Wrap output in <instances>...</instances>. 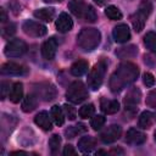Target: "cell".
I'll return each instance as SVG.
<instances>
[{
  "label": "cell",
  "mask_w": 156,
  "mask_h": 156,
  "mask_svg": "<svg viewBox=\"0 0 156 156\" xmlns=\"http://www.w3.org/2000/svg\"><path fill=\"white\" fill-rule=\"evenodd\" d=\"M105 117L104 116H101V115H96V116H94L93 118H91V121H90V127L94 129V130H99V129H101V127L105 124Z\"/></svg>",
  "instance_id": "d6a6232c"
},
{
  "label": "cell",
  "mask_w": 156,
  "mask_h": 156,
  "mask_svg": "<svg viewBox=\"0 0 156 156\" xmlns=\"http://www.w3.org/2000/svg\"><path fill=\"white\" fill-rule=\"evenodd\" d=\"M145 102H146V105L150 106V107H156V89H152V90L147 94Z\"/></svg>",
  "instance_id": "8d00e7d4"
},
{
  "label": "cell",
  "mask_w": 156,
  "mask_h": 156,
  "mask_svg": "<svg viewBox=\"0 0 156 156\" xmlns=\"http://www.w3.org/2000/svg\"><path fill=\"white\" fill-rule=\"evenodd\" d=\"M116 55L119 58H130V57H135L138 55V48L135 45H127V46H122L119 49L116 50Z\"/></svg>",
  "instance_id": "cb8c5ba5"
},
{
  "label": "cell",
  "mask_w": 156,
  "mask_h": 156,
  "mask_svg": "<svg viewBox=\"0 0 156 156\" xmlns=\"http://www.w3.org/2000/svg\"><path fill=\"white\" fill-rule=\"evenodd\" d=\"M27 51V44L21 39H11L7 41L4 49V54L7 57H20Z\"/></svg>",
  "instance_id": "8992f818"
},
{
  "label": "cell",
  "mask_w": 156,
  "mask_h": 156,
  "mask_svg": "<svg viewBox=\"0 0 156 156\" xmlns=\"http://www.w3.org/2000/svg\"><path fill=\"white\" fill-rule=\"evenodd\" d=\"M143 83L146 87H149V88L154 87V84H155V77H154V74L150 73V72H145L144 76H143Z\"/></svg>",
  "instance_id": "d590c367"
},
{
  "label": "cell",
  "mask_w": 156,
  "mask_h": 156,
  "mask_svg": "<svg viewBox=\"0 0 156 156\" xmlns=\"http://www.w3.org/2000/svg\"><path fill=\"white\" fill-rule=\"evenodd\" d=\"M88 89L85 84L80 80H76L71 83L66 91V99L72 104H80L88 99Z\"/></svg>",
  "instance_id": "5b68a950"
},
{
  "label": "cell",
  "mask_w": 156,
  "mask_h": 156,
  "mask_svg": "<svg viewBox=\"0 0 156 156\" xmlns=\"http://www.w3.org/2000/svg\"><path fill=\"white\" fill-rule=\"evenodd\" d=\"M152 11V4L150 0H141L138 7V11L132 16V24L135 32H141L145 26L146 18Z\"/></svg>",
  "instance_id": "277c9868"
},
{
  "label": "cell",
  "mask_w": 156,
  "mask_h": 156,
  "mask_svg": "<svg viewBox=\"0 0 156 156\" xmlns=\"http://www.w3.org/2000/svg\"><path fill=\"white\" fill-rule=\"evenodd\" d=\"M105 15L112 20V21H118V20H122V12L119 11V9L117 6H113V5H110L106 7L105 10Z\"/></svg>",
  "instance_id": "f1b7e54d"
},
{
  "label": "cell",
  "mask_w": 156,
  "mask_h": 156,
  "mask_svg": "<svg viewBox=\"0 0 156 156\" xmlns=\"http://www.w3.org/2000/svg\"><path fill=\"white\" fill-rule=\"evenodd\" d=\"M95 146H96V140H95V138H93L90 135L82 136L78 140V149H79V151H82L84 154L90 152Z\"/></svg>",
  "instance_id": "ac0fdd59"
},
{
  "label": "cell",
  "mask_w": 156,
  "mask_h": 156,
  "mask_svg": "<svg viewBox=\"0 0 156 156\" xmlns=\"http://www.w3.org/2000/svg\"><path fill=\"white\" fill-rule=\"evenodd\" d=\"M44 2H48V4H52V2H61L62 0H43Z\"/></svg>",
  "instance_id": "f6af8a7d"
},
{
  "label": "cell",
  "mask_w": 156,
  "mask_h": 156,
  "mask_svg": "<svg viewBox=\"0 0 156 156\" xmlns=\"http://www.w3.org/2000/svg\"><path fill=\"white\" fill-rule=\"evenodd\" d=\"M108 154H112V155H118V154H119V155H123V154H124V151H123L122 149H118V147L116 149V147H115V149L110 150V152H108Z\"/></svg>",
  "instance_id": "60d3db41"
},
{
  "label": "cell",
  "mask_w": 156,
  "mask_h": 156,
  "mask_svg": "<svg viewBox=\"0 0 156 156\" xmlns=\"http://www.w3.org/2000/svg\"><path fill=\"white\" fill-rule=\"evenodd\" d=\"M34 123L41 128L43 130H51L52 129V123L51 119L49 117V113L46 111H40L39 113H37V116L34 117Z\"/></svg>",
  "instance_id": "e0dca14e"
},
{
  "label": "cell",
  "mask_w": 156,
  "mask_h": 156,
  "mask_svg": "<svg viewBox=\"0 0 156 156\" xmlns=\"http://www.w3.org/2000/svg\"><path fill=\"white\" fill-rule=\"evenodd\" d=\"M87 7H88V5L85 4L84 0H69V2H68L69 11L78 18H83L84 17Z\"/></svg>",
  "instance_id": "2e32d148"
},
{
  "label": "cell",
  "mask_w": 156,
  "mask_h": 156,
  "mask_svg": "<svg viewBox=\"0 0 156 156\" xmlns=\"http://www.w3.org/2000/svg\"><path fill=\"white\" fill-rule=\"evenodd\" d=\"M145 140H146V135L135 128H130L126 134V143L130 145H141L145 143Z\"/></svg>",
  "instance_id": "9a60e30c"
},
{
  "label": "cell",
  "mask_w": 156,
  "mask_h": 156,
  "mask_svg": "<svg viewBox=\"0 0 156 156\" xmlns=\"http://www.w3.org/2000/svg\"><path fill=\"white\" fill-rule=\"evenodd\" d=\"M100 107L104 113L106 115H113L116 112H118L119 110V102L117 100H107V99H102L100 102Z\"/></svg>",
  "instance_id": "ffe728a7"
},
{
  "label": "cell",
  "mask_w": 156,
  "mask_h": 156,
  "mask_svg": "<svg viewBox=\"0 0 156 156\" xmlns=\"http://www.w3.org/2000/svg\"><path fill=\"white\" fill-rule=\"evenodd\" d=\"M27 72H28L27 67L18 65V63H15V62L4 63L1 67V73L5 76H23Z\"/></svg>",
  "instance_id": "8fae6325"
},
{
  "label": "cell",
  "mask_w": 156,
  "mask_h": 156,
  "mask_svg": "<svg viewBox=\"0 0 156 156\" xmlns=\"http://www.w3.org/2000/svg\"><path fill=\"white\" fill-rule=\"evenodd\" d=\"M60 146H61V136L58 134L51 135V138L49 139V149H50L51 154L56 155L60 150Z\"/></svg>",
  "instance_id": "f546056e"
},
{
  "label": "cell",
  "mask_w": 156,
  "mask_h": 156,
  "mask_svg": "<svg viewBox=\"0 0 156 156\" xmlns=\"http://www.w3.org/2000/svg\"><path fill=\"white\" fill-rule=\"evenodd\" d=\"M95 4H98V6H104L105 5V0H94Z\"/></svg>",
  "instance_id": "7bdbcfd3"
},
{
  "label": "cell",
  "mask_w": 156,
  "mask_h": 156,
  "mask_svg": "<svg viewBox=\"0 0 156 156\" xmlns=\"http://www.w3.org/2000/svg\"><path fill=\"white\" fill-rule=\"evenodd\" d=\"M101 40V33L96 28H83L77 35V44L84 51H93Z\"/></svg>",
  "instance_id": "7a4b0ae2"
},
{
  "label": "cell",
  "mask_w": 156,
  "mask_h": 156,
  "mask_svg": "<svg viewBox=\"0 0 156 156\" xmlns=\"http://www.w3.org/2000/svg\"><path fill=\"white\" fill-rule=\"evenodd\" d=\"M9 7L11 9V12H12L15 16H17V15L21 12V4H20L17 0H11V1L9 2Z\"/></svg>",
  "instance_id": "f35d334b"
},
{
  "label": "cell",
  "mask_w": 156,
  "mask_h": 156,
  "mask_svg": "<svg viewBox=\"0 0 156 156\" xmlns=\"http://www.w3.org/2000/svg\"><path fill=\"white\" fill-rule=\"evenodd\" d=\"M33 94L44 101H51L56 98V88L50 83H40L37 88H34Z\"/></svg>",
  "instance_id": "9c48e42d"
},
{
  "label": "cell",
  "mask_w": 156,
  "mask_h": 156,
  "mask_svg": "<svg viewBox=\"0 0 156 156\" xmlns=\"http://www.w3.org/2000/svg\"><path fill=\"white\" fill-rule=\"evenodd\" d=\"M112 35L116 43H127L130 39V30L128 28L127 24L121 23L118 26H116L112 30Z\"/></svg>",
  "instance_id": "7c38bea8"
},
{
  "label": "cell",
  "mask_w": 156,
  "mask_h": 156,
  "mask_svg": "<svg viewBox=\"0 0 156 156\" xmlns=\"http://www.w3.org/2000/svg\"><path fill=\"white\" fill-rule=\"evenodd\" d=\"M144 44H145L146 49L156 52V33L155 32H147L144 37Z\"/></svg>",
  "instance_id": "83f0119b"
},
{
  "label": "cell",
  "mask_w": 156,
  "mask_h": 156,
  "mask_svg": "<svg viewBox=\"0 0 156 156\" xmlns=\"http://www.w3.org/2000/svg\"><path fill=\"white\" fill-rule=\"evenodd\" d=\"M56 29L60 33H67L73 28V21L71 16L66 12H61L58 15V18L56 20Z\"/></svg>",
  "instance_id": "5bb4252c"
},
{
  "label": "cell",
  "mask_w": 156,
  "mask_h": 156,
  "mask_svg": "<svg viewBox=\"0 0 156 156\" xmlns=\"http://www.w3.org/2000/svg\"><path fill=\"white\" fill-rule=\"evenodd\" d=\"M84 21L87 22H90V23H94L96 20H98V15H96V11L94 10V7L91 5H88L87 10H85V13H84Z\"/></svg>",
  "instance_id": "836d02e7"
},
{
  "label": "cell",
  "mask_w": 156,
  "mask_h": 156,
  "mask_svg": "<svg viewBox=\"0 0 156 156\" xmlns=\"http://www.w3.org/2000/svg\"><path fill=\"white\" fill-rule=\"evenodd\" d=\"M94 112H95V107H94V105L93 104H87V105H83L80 108H79V117L80 118H89V117H91L93 115H94Z\"/></svg>",
  "instance_id": "4dcf8cb0"
},
{
  "label": "cell",
  "mask_w": 156,
  "mask_h": 156,
  "mask_svg": "<svg viewBox=\"0 0 156 156\" xmlns=\"http://www.w3.org/2000/svg\"><path fill=\"white\" fill-rule=\"evenodd\" d=\"M88 68H89V65H88V62H87L85 60H78V61H76V62L71 66L69 72H71V74L74 76V77H82L83 74L87 73Z\"/></svg>",
  "instance_id": "7402d4cb"
},
{
  "label": "cell",
  "mask_w": 156,
  "mask_h": 156,
  "mask_svg": "<svg viewBox=\"0 0 156 156\" xmlns=\"http://www.w3.org/2000/svg\"><path fill=\"white\" fill-rule=\"evenodd\" d=\"M9 98H10V101L13 102V104H17L22 100L23 98V84L21 82H16L12 84L11 89H10V93H9Z\"/></svg>",
  "instance_id": "d6986e66"
},
{
  "label": "cell",
  "mask_w": 156,
  "mask_h": 156,
  "mask_svg": "<svg viewBox=\"0 0 156 156\" xmlns=\"http://www.w3.org/2000/svg\"><path fill=\"white\" fill-rule=\"evenodd\" d=\"M11 155H27V152H24V151H13V152H11Z\"/></svg>",
  "instance_id": "ee69618b"
},
{
  "label": "cell",
  "mask_w": 156,
  "mask_h": 156,
  "mask_svg": "<svg viewBox=\"0 0 156 156\" xmlns=\"http://www.w3.org/2000/svg\"><path fill=\"white\" fill-rule=\"evenodd\" d=\"M155 141H156V132H155Z\"/></svg>",
  "instance_id": "7dc6e473"
},
{
  "label": "cell",
  "mask_w": 156,
  "mask_h": 156,
  "mask_svg": "<svg viewBox=\"0 0 156 156\" xmlns=\"http://www.w3.org/2000/svg\"><path fill=\"white\" fill-rule=\"evenodd\" d=\"M0 89H1V100H4L7 96V94L10 93V82L2 80L0 84Z\"/></svg>",
  "instance_id": "74e56055"
},
{
  "label": "cell",
  "mask_w": 156,
  "mask_h": 156,
  "mask_svg": "<svg viewBox=\"0 0 156 156\" xmlns=\"http://www.w3.org/2000/svg\"><path fill=\"white\" fill-rule=\"evenodd\" d=\"M139 76V67L132 62H122L112 73L108 85L112 93H118L134 83Z\"/></svg>",
  "instance_id": "6da1fadb"
},
{
  "label": "cell",
  "mask_w": 156,
  "mask_h": 156,
  "mask_svg": "<svg viewBox=\"0 0 156 156\" xmlns=\"http://www.w3.org/2000/svg\"><path fill=\"white\" fill-rule=\"evenodd\" d=\"M16 33V24L10 22V23H6L4 27H2V30H1V34L5 39H10L13 34Z\"/></svg>",
  "instance_id": "1f68e13d"
},
{
  "label": "cell",
  "mask_w": 156,
  "mask_h": 156,
  "mask_svg": "<svg viewBox=\"0 0 156 156\" xmlns=\"http://www.w3.org/2000/svg\"><path fill=\"white\" fill-rule=\"evenodd\" d=\"M34 17L44 21V22H51L55 17V10L51 7H43V9H38L34 11Z\"/></svg>",
  "instance_id": "44dd1931"
},
{
  "label": "cell",
  "mask_w": 156,
  "mask_h": 156,
  "mask_svg": "<svg viewBox=\"0 0 156 156\" xmlns=\"http://www.w3.org/2000/svg\"><path fill=\"white\" fill-rule=\"evenodd\" d=\"M50 115H51V118H52V121L56 126H58V127L63 126V123H65V111L60 106H57V105L52 106L51 111H50Z\"/></svg>",
  "instance_id": "484cf974"
},
{
  "label": "cell",
  "mask_w": 156,
  "mask_h": 156,
  "mask_svg": "<svg viewBox=\"0 0 156 156\" xmlns=\"http://www.w3.org/2000/svg\"><path fill=\"white\" fill-rule=\"evenodd\" d=\"M121 134H122L121 126H118V124H111V126H108L107 128H105L101 132L100 139L105 144H111V143H115L116 140H118L119 136H121Z\"/></svg>",
  "instance_id": "30bf717a"
},
{
  "label": "cell",
  "mask_w": 156,
  "mask_h": 156,
  "mask_svg": "<svg viewBox=\"0 0 156 156\" xmlns=\"http://www.w3.org/2000/svg\"><path fill=\"white\" fill-rule=\"evenodd\" d=\"M63 111H65V113H66V116H67L68 119H71V121L76 119V117H77V111H76V108H74L72 105L65 104V105H63Z\"/></svg>",
  "instance_id": "e575fe53"
},
{
  "label": "cell",
  "mask_w": 156,
  "mask_h": 156,
  "mask_svg": "<svg viewBox=\"0 0 156 156\" xmlns=\"http://www.w3.org/2000/svg\"><path fill=\"white\" fill-rule=\"evenodd\" d=\"M22 29H23V32H24L27 35H29V37H35V38L43 37V35H45L46 32H48V29H46V27H45L44 24H41V23H39V22H35V21H30V20H27V21L23 22Z\"/></svg>",
  "instance_id": "ba28073f"
},
{
  "label": "cell",
  "mask_w": 156,
  "mask_h": 156,
  "mask_svg": "<svg viewBox=\"0 0 156 156\" xmlns=\"http://www.w3.org/2000/svg\"><path fill=\"white\" fill-rule=\"evenodd\" d=\"M87 129H88V128H87L85 124H83V123H78V124H76V126H72V127H68L67 129H65V135H66V138L72 139V138L77 136L78 134L85 133Z\"/></svg>",
  "instance_id": "4316f807"
},
{
  "label": "cell",
  "mask_w": 156,
  "mask_h": 156,
  "mask_svg": "<svg viewBox=\"0 0 156 156\" xmlns=\"http://www.w3.org/2000/svg\"><path fill=\"white\" fill-rule=\"evenodd\" d=\"M63 155L65 156H72V155H77V151L74 150V147L72 146V145H69V144H67L65 147H63Z\"/></svg>",
  "instance_id": "ab89813d"
},
{
  "label": "cell",
  "mask_w": 156,
  "mask_h": 156,
  "mask_svg": "<svg viewBox=\"0 0 156 156\" xmlns=\"http://www.w3.org/2000/svg\"><path fill=\"white\" fill-rule=\"evenodd\" d=\"M106 68H107V61L105 58H101L90 69V72L88 74V87L91 90L100 89V87L104 82V78H105Z\"/></svg>",
  "instance_id": "3957f363"
},
{
  "label": "cell",
  "mask_w": 156,
  "mask_h": 156,
  "mask_svg": "<svg viewBox=\"0 0 156 156\" xmlns=\"http://www.w3.org/2000/svg\"><path fill=\"white\" fill-rule=\"evenodd\" d=\"M108 152L104 151V150H100V151H96V155H107Z\"/></svg>",
  "instance_id": "bcb514c9"
},
{
  "label": "cell",
  "mask_w": 156,
  "mask_h": 156,
  "mask_svg": "<svg viewBox=\"0 0 156 156\" xmlns=\"http://www.w3.org/2000/svg\"><path fill=\"white\" fill-rule=\"evenodd\" d=\"M140 100H141V91H140V89L139 88H135V87L130 88L127 91V94H126V96L123 99L126 111H129V112L134 113L138 110L136 106L139 105Z\"/></svg>",
  "instance_id": "52a82bcc"
},
{
  "label": "cell",
  "mask_w": 156,
  "mask_h": 156,
  "mask_svg": "<svg viewBox=\"0 0 156 156\" xmlns=\"http://www.w3.org/2000/svg\"><path fill=\"white\" fill-rule=\"evenodd\" d=\"M154 122V113L150 111H144L140 113L139 118H138V126L141 129H147L152 126Z\"/></svg>",
  "instance_id": "d4e9b609"
},
{
  "label": "cell",
  "mask_w": 156,
  "mask_h": 156,
  "mask_svg": "<svg viewBox=\"0 0 156 156\" xmlns=\"http://www.w3.org/2000/svg\"><path fill=\"white\" fill-rule=\"evenodd\" d=\"M37 106H38V96L35 94H33V93L28 94L23 99L22 105H21L23 112H32V111H34L37 108Z\"/></svg>",
  "instance_id": "603a6c76"
},
{
  "label": "cell",
  "mask_w": 156,
  "mask_h": 156,
  "mask_svg": "<svg viewBox=\"0 0 156 156\" xmlns=\"http://www.w3.org/2000/svg\"><path fill=\"white\" fill-rule=\"evenodd\" d=\"M0 15H1V22L5 23L7 21V15H6V12H5L4 9H0Z\"/></svg>",
  "instance_id": "b9f144b4"
},
{
  "label": "cell",
  "mask_w": 156,
  "mask_h": 156,
  "mask_svg": "<svg viewBox=\"0 0 156 156\" xmlns=\"http://www.w3.org/2000/svg\"><path fill=\"white\" fill-rule=\"evenodd\" d=\"M56 49H57V41L56 39L52 37V38H49L48 40H45L41 45V55L45 60H52L56 55Z\"/></svg>",
  "instance_id": "4fadbf2b"
}]
</instances>
